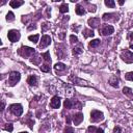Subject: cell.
I'll use <instances>...</instances> for the list:
<instances>
[{"label": "cell", "mask_w": 133, "mask_h": 133, "mask_svg": "<svg viewBox=\"0 0 133 133\" xmlns=\"http://www.w3.org/2000/svg\"><path fill=\"white\" fill-rule=\"evenodd\" d=\"M119 3H120L121 5H123V4H124V1H119Z\"/></svg>", "instance_id": "43"}, {"label": "cell", "mask_w": 133, "mask_h": 133, "mask_svg": "<svg viewBox=\"0 0 133 133\" xmlns=\"http://www.w3.org/2000/svg\"><path fill=\"white\" fill-rule=\"evenodd\" d=\"M47 25H48V24H44V26H43V31H45L47 28H48V26H47Z\"/></svg>", "instance_id": "40"}, {"label": "cell", "mask_w": 133, "mask_h": 133, "mask_svg": "<svg viewBox=\"0 0 133 133\" xmlns=\"http://www.w3.org/2000/svg\"><path fill=\"white\" fill-rule=\"evenodd\" d=\"M122 132V129L120 127H115L113 128V133H121Z\"/></svg>", "instance_id": "35"}, {"label": "cell", "mask_w": 133, "mask_h": 133, "mask_svg": "<svg viewBox=\"0 0 133 133\" xmlns=\"http://www.w3.org/2000/svg\"><path fill=\"white\" fill-rule=\"evenodd\" d=\"M63 105H64V107H65L66 109H72L73 107H76V106H77L78 109H81V108H82V104H81V103L75 102V101H71V100H69V99L64 100Z\"/></svg>", "instance_id": "7"}, {"label": "cell", "mask_w": 133, "mask_h": 133, "mask_svg": "<svg viewBox=\"0 0 133 133\" xmlns=\"http://www.w3.org/2000/svg\"><path fill=\"white\" fill-rule=\"evenodd\" d=\"M66 123H68V124H70V123H71V117L70 116L66 117Z\"/></svg>", "instance_id": "38"}, {"label": "cell", "mask_w": 133, "mask_h": 133, "mask_svg": "<svg viewBox=\"0 0 133 133\" xmlns=\"http://www.w3.org/2000/svg\"><path fill=\"white\" fill-rule=\"evenodd\" d=\"M104 3H105V5L106 6H108V7H115V5H116V2L115 1H113V0H105V2H104Z\"/></svg>", "instance_id": "28"}, {"label": "cell", "mask_w": 133, "mask_h": 133, "mask_svg": "<svg viewBox=\"0 0 133 133\" xmlns=\"http://www.w3.org/2000/svg\"><path fill=\"white\" fill-rule=\"evenodd\" d=\"M27 83L30 85V86H36L37 85V77L35 75H31L27 78Z\"/></svg>", "instance_id": "15"}, {"label": "cell", "mask_w": 133, "mask_h": 133, "mask_svg": "<svg viewBox=\"0 0 133 133\" xmlns=\"http://www.w3.org/2000/svg\"><path fill=\"white\" fill-rule=\"evenodd\" d=\"M104 120V115L103 112L99 111V110H93L91 112V121L92 122H100Z\"/></svg>", "instance_id": "6"}, {"label": "cell", "mask_w": 133, "mask_h": 133, "mask_svg": "<svg viewBox=\"0 0 133 133\" xmlns=\"http://www.w3.org/2000/svg\"><path fill=\"white\" fill-rule=\"evenodd\" d=\"M83 113L81 112H78V113H76V115L73 117V123L75 124V126H77L79 124H81V122L83 121Z\"/></svg>", "instance_id": "11"}, {"label": "cell", "mask_w": 133, "mask_h": 133, "mask_svg": "<svg viewBox=\"0 0 133 133\" xmlns=\"http://www.w3.org/2000/svg\"><path fill=\"white\" fill-rule=\"evenodd\" d=\"M40 60H41V58H40V56H31V58H30V61L32 62V63H34V64H40Z\"/></svg>", "instance_id": "27"}, {"label": "cell", "mask_w": 133, "mask_h": 133, "mask_svg": "<svg viewBox=\"0 0 133 133\" xmlns=\"http://www.w3.org/2000/svg\"><path fill=\"white\" fill-rule=\"evenodd\" d=\"M113 16V14H104L103 15V20H107V19H110Z\"/></svg>", "instance_id": "33"}, {"label": "cell", "mask_w": 133, "mask_h": 133, "mask_svg": "<svg viewBox=\"0 0 133 133\" xmlns=\"http://www.w3.org/2000/svg\"><path fill=\"white\" fill-rule=\"evenodd\" d=\"M94 35H95V33L92 29H84L83 30V36L85 39H87V37H93Z\"/></svg>", "instance_id": "17"}, {"label": "cell", "mask_w": 133, "mask_h": 133, "mask_svg": "<svg viewBox=\"0 0 133 133\" xmlns=\"http://www.w3.org/2000/svg\"><path fill=\"white\" fill-rule=\"evenodd\" d=\"M69 80L74 82L75 84H78V85H81V86H90V84L86 82V81H84L78 77H76V76H70L69 77Z\"/></svg>", "instance_id": "8"}, {"label": "cell", "mask_w": 133, "mask_h": 133, "mask_svg": "<svg viewBox=\"0 0 133 133\" xmlns=\"http://www.w3.org/2000/svg\"><path fill=\"white\" fill-rule=\"evenodd\" d=\"M4 129H5L6 131H8V132H12V131L14 130V126H13V124H11V123H9V124H6V126L4 127Z\"/></svg>", "instance_id": "30"}, {"label": "cell", "mask_w": 133, "mask_h": 133, "mask_svg": "<svg viewBox=\"0 0 133 133\" xmlns=\"http://www.w3.org/2000/svg\"><path fill=\"white\" fill-rule=\"evenodd\" d=\"M95 131H97V129L95 128L94 126H91V127H88V132H95Z\"/></svg>", "instance_id": "36"}, {"label": "cell", "mask_w": 133, "mask_h": 133, "mask_svg": "<svg viewBox=\"0 0 133 133\" xmlns=\"http://www.w3.org/2000/svg\"><path fill=\"white\" fill-rule=\"evenodd\" d=\"M70 41H71V43H78V37L77 36H75V35H70Z\"/></svg>", "instance_id": "32"}, {"label": "cell", "mask_w": 133, "mask_h": 133, "mask_svg": "<svg viewBox=\"0 0 133 133\" xmlns=\"http://www.w3.org/2000/svg\"><path fill=\"white\" fill-rule=\"evenodd\" d=\"M41 70H42L43 72H50V66H49L48 64H43V65L41 66Z\"/></svg>", "instance_id": "31"}, {"label": "cell", "mask_w": 133, "mask_h": 133, "mask_svg": "<svg viewBox=\"0 0 133 133\" xmlns=\"http://www.w3.org/2000/svg\"><path fill=\"white\" fill-rule=\"evenodd\" d=\"M42 57H43L44 60H46L47 62H51V57H50L49 51H47V52H45V53H42Z\"/></svg>", "instance_id": "24"}, {"label": "cell", "mask_w": 133, "mask_h": 133, "mask_svg": "<svg viewBox=\"0 0 133 133\" xmlns=\"http://www.w3.org/2000/svg\"><path fill=\"white\" fill-rule=\"evenodd\" d=\"M50 107L53 108V109H57V108H59V107H60V97H58V96H54V97L51 99Z\"/></svg>", "instance_id": "10"}, {"label": "cell", "mask_w": 133, "mask_h": 133, "mask_svg": "<svg viewBox=\"0 0 133 133\" xmlns=\"http://www.w3.org/2000/svg\"><path fill=\"white\" fill-rule=\"evenodd\" d=\"M128 39H130V40H133V32H132V31L128 33Z\"/></svg>", "instance_id": "37"}, {"label": "cell", "mask_w": 133, "mask_h": 133, "mask_svg": "<svg viewBox=\"0 0 133 133\" xmlns=\"http://www.w3.org/2000/svg\"><path fill=\"white\" fill-rule=\"evenodd\" d=\"M15 20V15L13 12H8L7 15H6V21L11 22V21H14Z\"/></svg>", "instance_id": "26"}, {"label": "cell", "mask_w": 133, "mask_h": 133, "mask_svg": "<svg viewBox=\"0 0 133 133\" xmlns=\"http://www.w3.org/2000/svg\"><path fill=\"white\" fill-rule=\"evenodd\" d=\"M125 78L129 81H133V72H128L125 76Z\"/></svg>", "instance_id": "29"}, {"label": "cell", "mask_w": 133, "mask_h": 133, "mask_svg": "<svg viewBox=\"0 0 133 133\" xmlns=\"http://www.w3.org/2000/svg\"><path fill=\"white\" fill-rule=\"evenodd\" d=\"M88 25L93 28H97L100 25V19L99 18H91L88 20Z\"/></svg>", "instance_id": "14"}, {"label": "cell", "mask_w": 133, "mask_h": 133, "mask_svg": "<svg viewBox=\"0 0 133 133\" xmlns=\"http://www.w3.org/2000/svg\"><path fill=\"white\" fill-rule=\"evenodd\" d=\"M59 12H60L61 14L68 13V12H69V6H68V4H66V3H62V4L60 5V7H59Z\"/></svg>", "instance_id": "22"}, {"label": "cell", "mask_w": 133, "mask_h": 133, "mask_svg": "<svg viewBox=\"0 0 133 133\" xmlns=\"http://www.w3.org/2000/svg\"><path fill=\"white\" fill-rule=\"evenodd\" d=\"M39 39H40V35L39 34H34V35H29L28 36V40H29L30 42L36 44L37 42H39Z\"/></svg>", "instance_id": "21"}, {"label": "cell", "mask_w": 133, "mask_h": 133, "mask_svg": "<svg viewBox=\"0 0 133 133\" xmlns=\"http://www.w3.org/2000/svg\"><path fill=\"white\" fill-rule=\"evenodd\" d=\"M108 83L111 85L112 87H115V88H118L119 87V83H120V80H119V78L117 77V76H111V77L109 78V80H108Z\"/></svg>", "instance_id": "12"}, {"label": "cell", "mask_w": 133, "mask_h": 133, "mask_svg": "<svg viewBox=\"0 0 133 133\" xmlns=\"http://www.w3.org/2000/svg\"><path fill=\"white\" fill-rule=\"evenodd\" d=\"M7 37H8L9 42L16 43V42H18L19 40H20V37H21L20 31H19V30H16V29L9 30V31L7 32Z\"/></svg>", "instance_id": "3"}, {"label": "cell", "mask_w": 133, "mask_h": 133, "mask_svg": "<svg viewBox=\"0 0 133 133\" xmlns=\"http://www.w3.org/2000/svg\"><path fill=\"white\" fill-rule=\"evenodd\" d=\"M54 69L56 71H64L65 70V64L62 63V62H58L54 65Z\"/></svg>", "instance_id": "20"}, {"label": "cell", "mask_w": 133, "mask_h": 133, "mask_svg": "<svg viewBox=\"0 0 133 133\" xmlns=\"http://www.w3.org/2000/svg\"><path fill=\"white\" fill-rule=\"evenodd\" d=\"M63 36H64V34H63V33H61V34L59 35V39H60V40H62V39H63Z\"/></svg>", "instance_id": "42"}, {"label": "cell", "mask_w": 133, "mask_h": 133, "mask_svg": "<svg viewBox=\"0 0 133 133\" xmlns=\"http://www.w3.org/2000/svg\"><path fill=\"white\" fill-rule=\"evenodd\" d=\"M20 133H28V132H20Z\"/></svg>", "instance_id": "45"}, {"label": "cell", "mask_w": 133, "mask_h": 133, "mask_svg": "<svg viewBox=\"0 0 133 133\" xmlns=\"http://www.w3.org/2000/svg\"><path fill=\"white\" fill-rule=\"evenodd\" d=\"M4 106H5V104H4V102H2V105H1V110L2 111L4 110Z\"/></svg>", "instance_id": "41"}, {"label": "cell", "mask_w": 133, "mask_h": 133, "mask_svg": "<svg viewBox=\"0 0 133 133\" xmlns=\"http://www.w3.org/2000/svg\"><path fill=\"white\" fill-rule=\"evenodd\" d=\"M121 58L126 63H132L133 62V52L130 50H125L121 53Z\"/></svg>", "instance_id": "5"}, {"label": "cell", "mask_w": 133, "mask_h": 133, "mask_svg": "<svg viewBox=\"0 0 133 133\" xmlns=\"http://www.w3.org/2000/svg\"><path fill=\"white\" fill-rule=\"evenodd\" d=\"M96 133H104V131H103V129H97V131H96Z\"/></svg>", "instance_id": "39"}, {"label": "cell", "mask_w": 133, "mask_h": 133, "mask_svg": "<svg viewBox=\"0 0 133 133\" xmlns=\"http://www.w3.org/2000/svg\"><path fill=\"white\" fill-rule=\"evenodd\" d=\"M113 31H115V28L111 25H105L102 29V34L103 35H110L113 33Z\"/></svg>", "instance_id": "13"}, {"label": "cell", "mask_w": 133, "mask_h": 133, "mask_svg": "<svg viewBox=\"0 0 133 133\" xmlns=\"http://www.w3.org/2000/svg\"><path fill=\"white\" fill-rule=\"evenodd\" d=\"M130 48H131V49H133V44H131V45H130Z\"/></svg>", "instance_id": "44"}, {"label": "cell", "mask_w": 133, "mask_h": 133, "mask_svg": "<svg viewBox=\"0 0 133 133\" xmlns=\"http://www.w3.org/2000/svg\"><path fill=\"white\" fill-rule=\"evenodd\" d=\"M100 40H98V39H96V40H93L92 42H90V48H95V47H98L99 45H100Z\"/></svg>", "instance_id": "23"}, {"label": "cell", "mask_w": 133, "mask_h": 133, "mask_svg": "<svg viewBox=\"0 0 133 133\" xmlns=\"http://www.w3.org/2000/svg\"><path fill=\"white\" fill-rule=\"evenodd\" d=\"M21 79V75L19 72L17 71H13L9 73V78H8V83L11 86H14V85H16L19 81H20Z\"/></svg>", "instance_id": "2"}, {"label": "cell", "mask_w": 133, "mask_h": 133, "mask_svg": "<svg viewBox=\"0 0 133 133\" xmlns=\"http://www.w3.org/2000/svg\"><path fill=\"white\" fill-rule=\"evenodd\" d=\"M18 53L20 54L22 57H29L30 55L35 54V51L33 48L31 47H28V46H22L20 49L18 50Z\"/></svg>", "instance_id": "1"}, {"label": "cell", "mask_w": 133, "mask_h": 133, "mask_svg": "<svg viewBox=\"0 0 133 133\" xmlns=\"http://www.w3.org/2000/svg\"><path fill=\"white\" fill-rule=\"evenodd\" d=\"M65 133H74V129L72 127L68 126V127L65 128Z\"/></svg>", "instance_id": "34"}, {"label": "cell", "mask_w": 133, "mask_h": 133, "mask_svg": "<svg viewBox=\"0 0 133 133\" xmlns=\"http://www.w3.org/2000/svg\"><path fill=\"white\" fill-rule=\"evenodd\" d=\"M23 4H24V1H17V0H12V1L9 2V5H11L13 8H18Z\"/></svg>", "instance_id": "16"}, {"label": "cell", "mask_w": 133, "mask_h": 133, "mask_svg": "<svg viewBox=\"0 0 133 133\" xmlns=\"http://www.w3.org/2000/svg\"><path fill=\"white\" fill-rule=\"evenodd\" d=\"M50 43H51V37H50L49 35L45 34V35L42 36V42H41V44L39 45V48H41V49L46 48L47 46L50 45Z\"/></svg>", "instance_id": "9"}, {"label": "cell", "mask_w": 133, "mask_h": 133, "mask_svg": "<svg viewBox=\"0 0 133 133\" xmlns=\"http://www.w3.org/2000/svg\"><path fill=\"white\" fill-rule=\"evenodd\" d=\"M75 12H76V14H77L78 16H82V15L85 14V9L81 5L78 4L77 6H76V8H75Z\"/></svg>", "instance_id": "18"}, {"label": "cell", "mask_w": 133, "mask_h": 133, "mask_svg": "<svg viewBox=\"0 0 133 133\" xmlns=\"http://www.w3.org/2000/svg\"><path fill=\"white\" fill-rule=\"evenodd\" d=\"M82 52H83V47H82V45L73 48V54H74V55H79V54H81Z\"/></svg>", "instance_id": "19"}, {"label": "cell", "mask_w": 133, "mask_h": 133, "mask_svg": "<svg viewBox=\"0 0 133 133\" xmlns=\"http://www.w3.org/2000/svg\"><path fill=\"white\" fill-rule=\"evenodd\" d=\"M9 111L12 113H14L15 116L17 117H20L22 113H23V107L21 104H12L11 106H9Z\"/></svg>", "instance_id": "4"}, {"label": "cell", "mask_w": 133, "mask_h": 133, "mask_svg": "<svg viewBox=\"0 0 133 133\" xmlns=\"http://www.w3.org/2000/svg\"><path fill=\"white\" fill-rule=\"evenodd\" d=\"M123 93H124L126 96L133 97V93H132V90L130 87H124V88H123Z\"/></svg>", "instance_id": "25"}]
</instances>
